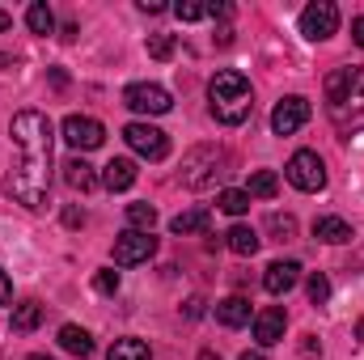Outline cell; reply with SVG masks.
<instances>
[{
	"label": "cell",
	"instance_id": "f35d334b",
	"mask_svg": "<svg viewBox=\"0 0 364 360\" xmlns=\"http://www.w3.org/2000/svg\"><path fill=\"white\" fill-rule=\"evenodd\" d=\"M237 360H263V356H259V352H242Z\"/></svg>",
	"mask_w": 364,
	"mask_h": 360
},
{
	"label": "cell",
	"instance_id": "603a6c76",
	"mask_svg": "<svg viewBox=\"0 0 364 360\" xmlns=\"http://www.w3.org/2000/svg\"><path fill=\"white\" fill-rule=\"evenodd\" d=\"M275 191H279V174L275 170H255L250 174V186H246L250 199H272Z\"/></svg>",
	"mask_w": 364,
	"mask_h": 360
},
{
	"label": "cell",
	"instance_id": "9c48e42d",
	"mask_svg": "<svg viewBox=\"0 0 364 360\" xmlns=\"http://www.w3.org/2000/svg\"><path fill=\"white\" fill-rule=\"evenodd\" d=\"M157 255V238L153 233H140V229H127L114 238V263L119 268H136V263H149Z\"/></svg>",
	"mask_w": 364,
	"mask_h": 360
},
{
	"label": "cell",
	"instance_id": "836d02e7",
	"mask_svg": "<svg viewBox=\"0 0 364 360\" xmlns=\"http://www.w3.org/2000/svg\"><path fill=\"white\" fill-rule=\"evenodd\" d=\"M203 305H208L203 297H191V301H186V318H199V314H203Z\"/></svg>",
	"mask_w": 364,
	"mask_h": 360
},
{
	"label": "cell",
	"instance_id": "f1b7e54d",
	"mask_svg": "<svg viewBox=\"0 0 364 360\" xmlns=\"http://www.w3.org/2000/svg\"><path fill=\"white\" fill-rule=\"evenodd\" d=\"M174 17H178V21H203V17H208V4H203V0H178V4H174Z\"/></svg>",
	"mask_w": 364,
	"mask_h": 360
},
{
	"label": "cell",
	"instance_id": "4dcf8cb0",
	"mask_svg": "<svg viewBox=\"0 0 364 360\" xmlns=\"http://www.w3.org/2000/svg\"><path fill=\"white\" fill-rule=\"evenodd\" d=\"M149 55L153 60H170L174 55V34H149Z\"/></svg>",
	"mask_w": 364,
	"mask_h": 360
},
{
	"label": "cell",
	"instance_id": "e575fe53",
	"mask_svg": "<svg viewBox=\"0 0 364 360\" xmlns=\"http://www.w3.org/2000/svg\"><path fill=\"white\" fill-rule=\"evenodd\" d=\"M64 225H85V212H81V208H68V212H64Z\"/></svg>",
	"mask_w": 364,
	"mask_h": 360
},
{
	"label": "cell",
	"instance_id": "7402d4cb",
	"mask_svg": "<svg viewBox=\"0 0 364 360\" xmlns=\"http://www.w3.org/2000/svg\"><path fill=\"white\" fill-rule=\"evenodd\" d=\"M106 360H153V352H149V344L144 339H114L110 344V352H106Z\"/></svg>",
	"mask_w": 364,
	"mask_h": 360
},
{
	"label": "cell",
	"instance_id": "8992f818",
	"mask_svg": "<svg viewBox=\"0 0 364 360\" xmlns=\"http://www.w3.org/2000/svg\"><path fill=\"white\" fill-rule=\"evenodd\" d=\"M123 140H127L132 153L144 157V162H166V153H170V136H166L161 127H153V123H127V127H123Z\"/></svg>",
	"mask_w": 364,
	"mask_h": 360
},
{
	"label": "cell",
	"instance_id": "ac0fdd59",
	"mask_svg": "<svg viewBox=\"0 0 364 360\" xmlns=\"http://www.w3.org/2000/svg\"><path fill=\"white\" fill-rule=\"evenodd\" d=\"M64 182L73 186V191H93L97 186V174H93V166L85 162V157H73V162H64Z\"/></svg>",
	"mask_w": 364,
	"mask_h": 360
},
{
	"label": "cell",
	"instance_id": "b9f144b4",
	"mask_svg": "<svg viewBox=\"0 0 364 360\" xmlns=\"http://www.w3.org/2000/svg\"><path fill=\"white\" fill-rule=\"evenodd\" d=\"M356 335H360V339H364V318H360V322H356Z\"/></svg>",
	"mask_w": 364,
	"mask_h": 360
},
{
	"label": "cell",
	"instance_id": "d590c367",
	"mask_svg": "<svg viewBox=\"0 0 364 360\" xmlns=\"http://www.w3.org/2000/svg\"><path fill=\"white\" fill-rule=\"evenodd\" d=\"M352 43H356V47H364V17H356V21H352Z\"/></svg>",
	"mask_w": 364,
	"mask_h": 360
},
{
	"label": "cell",
	"instance_id": "4316f807",
	"mask_svg": "<svg viewBox=\"0 0 364 360\" xmlns=\"http://www.w3.org/2000/svg\"><path fill=\"white\" fill-rule=\"evenodd\" d=\"M267 229L275 233V242H292V238H296V216H288V212L279 216V212H272V216H267Z\"/></svg>",
	"mask_w": 364,
	"mask_h": 360
},
{
	"label": "cell",
	"instance_id": "cb8c5ba5",
	"mask_svg": "<svg viewBox=\"0 0 364 360\" xmlns=\"http://www.w3.org/2000/svg\"><path fill=\"white\" fill-rule=\"evenodd\" d=\"M26 26H30L34 34H51V30H55V13H51L43 0H34V4L26 9Z\"/></svg>",
	"mask_w": 364,
	"mask_h": 360
},
{
	"label": "cell",
	"instance_id": "1f68e13d",
	"mask_svg": "<svg viewBox=\"0 0 364 360\" xmlns=\"http://www.w3.org/2000/svg\"><path fill=\"white\" fill-rule=\"evenodd\" d=\"M301 356H305V360L322 356V344H318V339H314V335H305V344H301Z\"/></svg>",
	"mask_w": 364,
	"mask_h": 360
},
{
	"label": "cell",
	"instance_id": "44dd1931",
	"mask_svg": "<svg viewBox=\"0 0 364 360\" xmlns=\"http://www.w3.org/2000/svg\"><path fill=\"white\" fill-rule=\"evenodd\" d=\"M43 322V305L30 297V301H17L13 305V331H21V335H30L34 327Z\"/></svg>",
	"mask_w": 364,
	"mask_h": 360
},
{
	"label": "cell",
	"instance_id": "ba28073f",
	"mask_svg": "<svg viewBox=\"0 0 364 360\" xmlns=\"http://www.w3.org/2000/svg\"><path fill=\"white\" fill-rule=\"evenodd\" d=\"M335 30H339V9H335L331 0H314V4L301 9V34H305L309 43H322V38H331Z\"/></svg>",
	"mask_w": 364,
	"mask_h": 360
},
{
	"label": "cell",
	"instance_id": "7c38bea8",
	"mask_svg": "<svg viewBox=\"0 0 364 360\" xmlns=\"http://www.w3.org/2000/svg\"><path fill=\"white\" fill-rule=\"evenodd\" d=\"M296 280H301V263H296V259H275L272 268L263 271V288H267L272 297L292 292V288H296Z\"/></svg>",
	"mask_w": 364,
	"mask_h": 360
},
{
	"label": "cell",
	"instance_id": "ab89813d",
	"mask_svg": "<svg viewBox=\"0 0 364 360\" xmlns=\"http://www.w3.org/2000/svg\"><path fill=\"white\" fill-rule=\"evenodd\" d=\"M199 360H220L216 352H199Z\"/></svg>",
	"mask_w": 364,
	"mask_h": 360
},
{
	"label": "cell",
	"instance_id": "3957f363",
	"mask_svg": "<svg viewBox=\"0 0 364 360\" xmlns=\"http://www.w3.org/2000/svg\"><path fill=\"white\" fill-rule=\"evenodd\" d=\"M208 110H212V119L225 123V127L246 123L250 110H255V90H250V81H246L237 68H220V73L212 77V85H208Z\"/></svg>",
	"mask_w": 364,
	"mask_h": 360
},
{
	"label": "cell",
	"instance_id": "e0dca14e",
	"mask_svg": "<svg viewBox=\"0 0 364 360\" xmlns=\"http://www.w3.org/2000/svg\"><path fill=\"white\" fill-rule=\"evenodd\" d=\"M208 225H212V212L208 208H186V212H178L170 221V233L174 238H191V233H208Z\"/></svg>",
	"mask_w": 364,
	"mask_h": 360
},
{
	"label": "cell",
	"instance_id": "484cf974",
	"mask_svg": "<svg viewBox=\"0 0 364 360\" xmlns=\"http://www.w3.org/2000/svg\"><path fill=\"white\" fill-rule=\"evenodd\" d=\"M220 212H229V216L250 212V195H246V191H237V186H225V191H220Z\"/></svg>",
	"mask_w": 364,
	"mask_h": 360
},
{
	"label": "cell",
	"instance_id": "9a60e30c",
	"mask_svg": "<svg viewBox=\"0 0 364 360\" xmlns=\"http://www.w3.org/2000/svg\"><path fill=\"white\" fill-rule=\"evenodd\" d=\"M314 238L326 242V246H343V242H352V225L343 216H318L314 221Z\"/></svg>",
	"mask_w": 364,
	"mask_h": 360
},
{
	"label": "cell",
	"instance_id": "30bf717a",
	"mask_svg": "<svg viewBox=\"0 0 364 360\" xmlns=\"http://www.w3.org/2000/svg\"><path fill=\"white\" fill-rule=\"evenodd\" d=\"M309 123V102L301 97V93H288V97H279L272 110V132L275 136H292V132H301Z\"/></svg>",
	"mask_w": 364,
	"mask_h": 360
},
{
	"label": "cell",
	"instance_id": "74e56055",
	"mask_svg": "<svg viewBox=\"0 0 364 360\" xmlns=\"http://www.w3.org/2000/svg\"><path fill=\"white\" fill-rule=\"evenodd\" d=\"M9 26H13V17H9V13H4V9H0V34H4V30H9Z\"/></svg>",
	"mask_w": 364,
	"mask_h": 360
},
{
	"label": "cell",
	"instance_id": "d4e9b609",
	"mask_svg": "<svg viewBox=\"0 0 364 360\" xmlns=\"http://www.w3.org/2000/svg\"><path fill=\"white\" fill-rule=\"evenodd\" d=\"M127 221H132V229L153 233V225H157V208H153V203H127Z\"/></svg>",
	"mask_w": 364,
	"mask_h": 360
},
{
	"label": "cell",
	"instance_id": "2e32d148",
	"mask_svg": "<svg viewBox=\"0 0 364 360\" xmlns=\"http://www.w3.org/2000/svg\"><path fill=\"white\" fill-rule=\"evenodd\" d=\"M216 322L229 327V331L246 327V322H250V301H246V297H225V301H216Z\"/></svg>",
	"mask_w": 364,
	"mask_h": 360
},
{
	"label": "cell",
	"instance_id": "5b68a950",
	"mask_svg": "<svg viewBox=\"0 0 364 360\" xmlns=\"http://www.w3.org/2000/svg\"><path fill=\"white\" fill-rule=\"evenodd\" d=\"M284 179L292 182L296 191L314 195V191H322V186H326V166H322V157H318L314 149H301V153H292V157H288Z\"/></svg>",
	"mask_w": 364,
	"mask_h": 360
},
{
	"label": "cell",
	"instance_id": "ffe728a7",
	"mask_svg": "<svg viewBox=\"0 0 364 360\" xmlns=\"http://www.w3.org/2000/svg\"><path fill=\"white\" fill-rule=\"evenodd\" d=\"M225 246H229L233 255H242V259H250V255L259 250V233H255L250 225H233V229L225 233Z\"/></svg>",
	"mask_w": 364,
	"mask_h": 360
},
{
	"label": "cell",
	"instance_id": "6da1fadb",
	"mask_svg": "<svg viewBox=\"0 0 364 360\" xmlns=\"http://www.w3.org/2000/svg\"><path fill=\"white\" fill-rule=\"evenodd\" d=\"M9 136L17 144V162L4 179V191L21 203V208H43L47 191H51V144H55V127L43 110H17L9 123Z\"/></svg>",
	"mask_w": 364,
	"mask_h": 360
},
{
	"label": "cell",
	"instance_id": "f546056e",
	"mask_svg": "<svg viewBox=\"0 0 364 360\" xmlns=\"http://www.w3.org/2000/svg\"><path fill=\"white\" fill-rule=\"evenodd\" d=\"M93 288H97L102 297H114V292H119V271H114V268L93 271Z\"/></svg>",
	"mask_w": 364,
	"mask_h": 360
},
{
	"label": "cell",
	"instance_id": "52a82bcc",
	"mask_svg": "<svg viewBox=\"0 0 364 360\" xmlns=\"http://www.w3.org/2000/svg\"><path fill=\"white\" fill-rule=\"evenodd\" d=\"M123 106H127V110H136V115H166V110L174 106V97H170L166 85L136 81V85H127V90H123Z\"/></svg>",
	"mask_w": 364,
	"mask_h": 360
},
{
	"label": "cell",
	"instance_id": "d6986e66",
	"mask_svg": "<svg viewBox=\"0 0 364 360\" xmlns=\"http://www.w3.org/2000/svg\"><path fill=\"white\" fill-rule=\"evenodd\" d=\"M60 348H64V352H73V356H93V339H90V331H85V327H73V322H68V327H60Z\"/></svg>",
	"mask_w": 364,
	"mask_h": 360
},
{
	"label": "cell",
	"instance_id": "5bb4252c",
	"mask_svg": "<svg viewBox=\"0 0 364 360\" xmlns=\"http://www.w3.org/2000/svg\"><path fill=\"white\" fill-rule=\"evenodd\" d=\"M136 182V162L132 157H110L106 170H102V186L106 191H127Z\"/></svg>",
	"mask_w": 364,
	"mask_h": 360
},
{
	"label": "cell",
	"instance_id": "8d00e7d4",
	"mask_svg": "<svg viewBox=\"0 0 364 360\" xmlns=\"http://www.w3.org/2000/svg\"><path fill=\"white\" fill-rule=\"evenodd\" d=\"M140 13H166V4L161 0H140Z\"/></svg>",
	"mask_w": 364,
	"mask_h": 360
},
{
	"label": "cell",
	"instance_id": "83f0119b",
	"mask_svg": "<svg viewBox=\"0 0 364 360\" xmlns=\"http://www.w3.org/2000/svg\"><path fill=\"white\" fill-rule=\"evenodd\" d=\"M305 292H309L314 305H326V301H331V280H326L322 271H314V275L305 280Z\"/></svg>",
	"mask_w": 364,
	"mask_h": 360
},
{
	"label": "cell",
	"instance_id": "4fadbf2b",
	"mask_svg": "<svg viewBox=\"0 0 364 360\" xmlns=\"http://www.w3.org/2000/svg\"><path fill=\"white\" fill-rule=\"evenodd\" d=\"M284 327H288V314H284L279 305L255 314V339H259V348H275V344L284 339Z\"/></svg>",
	"mask_w": 364,
	"mask_h": 360
},
{
	"label": "cell",
	"instance_id": "60d3db41",
	"mask_svg": "<svg viewBox=\"0 0 364 360\" xmlns=\"http://www.w3.org/2000/svg\"><path fill=\"white\" fill-rule=\"evenodd\" d=\"M26 360H55V356H43V352H34V356H26Z\"/></svg>",
	"mask_w": 364,
	"mask_h": 360
},
{
	"label": "cell",
	"instance_id": "8fae6325",
	"mask_svg": "<svg viewBox=\"0 0 364 360\" xmlns=\"http://www.w3.org/2000/svg\"><path fill=\"white\" fill-rule=\"evenodd\" d=\"M60 132H64L68 149H81V153H90V149H97V144L106 140V127H102L93 115H68Z\"/></svg>",
	"mask_w": 364,
	"mask_h": 360
},
{
	"label": "cell",
	"instance_id": "d6a6232c",
	"mask_svg": "<svg viewBox=\"0 0 364 360\" xmlns=\"http://www.w3.org/2000/svg\"><path fill=\"white\" fill-rule=\"evenodd\" d=\"M9 301H13V284H9V275L0 268V305H9Z\"/></svg>",
	"mask_w": 364,
	"mask_h": 360
},
{
	"label": "cell",
	"instance_id": "277c9868",
	"mask_svg": "<svg viewBox=\"0 0 364 360\" xmlns=\"http://www.w3.org/2000/svg\"><path fill=\"white\" fill-rule=\"evenodd\" d=\"M220 166H225V153L212 149V144H199V149H191L186 162H182V182H186L191 191H203V186H212V182L225 174Z\"/></svg>",
	"mask_w": 364,
	"mask_h": 360
},
{
	"label": "cell",
	"instance_id": "7a4b0ae2",
	"mask_svg": "<svg viewBox=\"0 0 364 360\" xmlns=\"http://www.w3.org/2000/svg\"><path fill=\"white\" fill-rule=\"evenodd\" d=\"M326 115L343 136L364 132V68L348 64L326 77Z\"/></svg>",
	"mask_w": 364,
	"mask_h": 360
}]
</instances>
